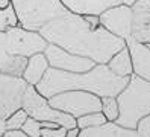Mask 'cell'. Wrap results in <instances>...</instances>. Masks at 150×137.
I'll use <instances>...</instances> for the list:
<instances>
[{"label": "cell", "mask_w": 150, "mask_h": 137, "mask_svg": "<svg viewBox=\"0 0 150 137\" xmlns=\"http://www.w3.org/2000/svg\"><path fill=\"white\" fill-rule=\"evenodd\" d=\"M49 44L79 57L93 60L96 64H106L111 57L126 46V41L114 37L102 26H91L83 15L65 12L40 31Z\"/></svg>", "instance_id": "obj_1"}, {"label": "cell", "mask_w": 150, "mask_h": 137, "mask_svg": "<svg viewBox=\"0 0 150 137\" xmlns=\"http://www.w3.org/2000/svg\"><path fill=\"white\" fill-rule=\"evenodd\" d=\"M127 81L129 78L114 75L106 64H96L91 70L83 73H70L49 67L44 78L35 85V88L47 99L68 90L90 91L103 98L117 96L125 88Z\"/></svg>", "instance_id": "obj_2"}, {"label": "cell", "mask_w": 150, "mask_h": 137, "mask_svg": "<svg viewBox=\"0 0 150 137\" xmlns=\"http://www.w3.org/2000/svg\"><path fill=\"white\" fill-rule=\"evenodd\" d=\"M115 99L118 104V117L115 123L137 130L138 122L150 114V82L132 73L127 84Z\"/></svg>", "instance_id": "obj_3"}, {"label": "cell", "mask_w": 150, "mask_h": 137, "mask_svg": "<svg viewBox=\"0 0 150 137\" xmlns=\"http://www.w3.org/2000/svg\"><path fill=\"white\" fill-rule=\"evenodd\" d=\"M11 3L18 26L32 32H40L46 24L68 12L61 0H11Z\"/></svg>", "instance_id": "obj_4"}, {"label": "cell", "mask_w": 150, "mask_h": 137, "mask_svg": "<svg viewBox=\"0 0 150 137\" xmlns=\"http://www.w3.org/2000/svg\"><path fill=\"white\" fill-rule=\"evenodd\" d=\"M21 108L28 113L29 117H33L38 122H56L58 125L67 128V130L76 126V117L53 108L49 104V99L38 93V90L33 85H28V88H26Z\"/></svg>", "instance_id": "obj_5"}, {"label": "cell", "mask_w": 150, "mask_h": 137, "mask_svg": "<svg viewBox=\"0 0 150 137\" xmlns=\"http://www.w3.org/2000/svg\"><path fill=\"white\" fill-rule=\"evenodd\" d=\"M0 44L9 55L29 58L35 53L44 52L49 43L40 32L26 31L17 26L6 32H0Z\"/></svg>", "instance_id": "obj_6"}, {"label": "cell", "mask_w": 150, "mask_h": 137, "mask_svg": "<svg viewBox=\"0 0 150 137\" xmlns=\"http://www.w3.org/2000/svg\"><path fill=\"white\" fill-rule=\"evenodd\" d=\"M49 104L59 111L71 114L76 119L88 113L100 111L102 108V100L99 96L82 90H68L58 93L49 98Z\"/></svg>", "instance_id": "obj_7"}, {"label": "cell", "mask_w": 150, "mask_h": 137, "mask_svg": "<svg viewBox=\"0 0 150 137\" xmlns=\"http://www.w3.org/2000/svg\"><path fill=\"white\" fill-rule=\"evenodd\" d=\"M26 88L28 82L23 78L0 73V119L9 117L21 108Z\"/></svg>", "instance_id": "obj_8"}, {"label": "cell", "mask_w": 150, "mask_h": 137, "mask_svg": "<svg viewBox=\"0 0 150 137\" xmlns=\"http://www.w3.org/2000/svg\"><path fill=\"white\" fill-rule=\"evenodd\" d=\"M44 55H46L49 66L52 69H58L62 72L83 73V72L91 70L96 66V62L93 60L67 52L65 49H61L59 46H55V44H47Z\"/></svg>", "instance_id": "obj_9"}, {"label": "cell", "mask_w": 150, "mask_h": 137, "mask_svg": "<svg viewBox=\"0 0 150 137\" xmlns=\"http://www.w3.org/2000/svg\"><path fill=\"white\" fill-rule=\"evenodd\" d=\"M100 26L105 27L114 37L126 40L132 37V22H134V12L132 8L126 5H115L108 8L99 15Z\"/></svg>", "instance_id": "obj_10"}, {"label": "cell", "mask_w": 150, "mask_h": 137, "mask_svg": "<svg viewBox=\"0 0 150 137\" xmlns=\"http://www.w3.org/2000/svg\"><path fill=\"white\" fill-rule=\"evenodd\" d=\"M125 41L132 60L134 75L150 82V49L144 43H139L132 37L126 38Z\"/></svg>", "instance_id": "obj_11"}, {"label": "cell", "mask_w": 150, "mask_h": 137, "mask_svg": "<svg viewBox=\"0 0 150 137\" xmlns=\"http://www.w3.org/2000/svg\"><path fill=\"white\" fill-rule=\"evenodd\" d=\"M132 38L139 43H150V0H138L132 6Z\"/></svg>", "instance_id": "obj_12"}, {"label": "cell", "mask_w": 150, "mask_h": 137, "mask_svg": "<svg viewBox=\"0 0 150 137\" xmlns=\"http://www.w3.org/2000/svg\"><path fill=\"white\" fill-rule=\"evenodd\" d=\"M67 11L79 15H100L108 8L120 5V0H61Z\"/></svg>", "instance_id": "obj_13"}, {"label": "cell", "mask_w": 150, "mask_h": 137, "mask_svg": "<svg viewBox=\"0 0 150 137\" xmlns=\"http://www.w3.org/2000/svg\"><path fill=\"white\" fill-rule=\"evenodd\" d=\"M79 137H141V134L138 130H130L115 122H105L100 126L81 130Z\"/></svg>", "instance_id": "obj_14"}, {"label": "cell", "mask_w": 150, "mask_h": 137, "mask_svg": "<svg viewBox=\"0 0 150 137\" xmlns=\"http://www.w3.org/2000/svg\"><path fill=\"white\" fill-rule=\"evenodd\" d=\"M49 61L46 58L44 52L41 53H35L32 57L28 58V62H26V67L23 72V79L28 82V85H37L38 82L44 78L46 72L49 70Z\"/></svg>", "instance_id": "obj_15"}, {"label": "cell", "mask_w": 150, "mask_h": 137, "mask_svg": "<svg viewBox=\"0 0 150 137\" xmlns=\"http://www.w3.org/2000/svg\"><path fill=\"white\" fill-rule=\"evenodd\" d=\"M106 67L117 76L129 78L132 73H134V69H132V60H130V55H129V50H127L126 46L112 55L111 60L106 62Z\"/></svg>", "instance_id": "obj_16"}, {"label": "cell", "mask_w": 150, "mask_h": 137, "mask_svg": "<svg viewBox=\"0 0 150 137\" xmlns=\"http://www.w3.org/2000/svg\"><path fill=\"white\" fill-rule=\"evenodd\" d=\"M106 121V117L103 116L102 111H94V113H88L81 117L76 119V126L81 130H86V128H94V126H100Z\"/></svg>", "instance_id": "obj_17"}, {"label": "cell", "mask_w": 150, "mask_h": 137, "mask_svg": "<svg viewBox=\"0 0 150 137\" xmlns=\"http://www.w3.org/2000/svg\"><path fill=\"white\" fill-rule=\"evenodd\" d=\"M17 26H18V18H17L12 3L8 8L0 9V32H6Z\"/></svg>", "instance_id": "obj_18"}, {"label": "cell", "mask_w": 150, "mask_h": 137, "mask_svg": "<svg viewBox=\"0 0 150 137\" xmlns=\"http://www.w3.org/2000/svg\"><path fill=\"white\" fill-rule=\"evenodd\" d=\"M100 100H102L100 111L106 117V121L115 122L118 117V104H117L115 96H103V98H100Z\"/></svg>", "instance_id": "obj_19"}, {"label": "cell", "mask_w": 150, "mask_h": 137, "mask_svg": "<svg viewBox=\"0 0 150 137\" xmlns=\"http://www.w3.org/2000/svg\"><path fill=\"white\" fill-rule=\"evenodd\" d=\"M28 117H29L28 113H26L23 108H18L9 117L5 119L6 130H21V126L24 125V122H26V119H28Z\"/></svg>", "instance_id": "obj_20"}, {"label": "cell", "mask_w": 150, "mask_h": 137, "mask_svg": "<svg viewBox=\"0 0 150 137\" xmlns=\"http://www.w3.org/2000/svg\"><path fill=\"white\" fill-rule=\"evenodd\" d=\"M21 131L29 137H41V123L35 121L33 117H28L24 125L21 126Z\"/></svg>", "instance_id": "obj_21"}, {"label": "cell", "mask_w": 150, "mask_h": 137, "mask_svg": "<svg viewBox=\"0 0 150 137\" xmlns=\"http://www.w3.org/2000/svg\"><path fill=\"white\" fill-rule=\"evenodd\" d=\"M67 128L58 126V128H41V137H65Z\"/></svg>", "instance_id": "obj_22"}, {"label": "cell", "mask_w": 150, "mask_h": 137, "mask_svg": "<svg viewBox=\"0 0 150 137\" xmlns=\"http://www.w3.org/2000/svg\"><path fill=\"white\" fill-rule=\"evenodd\" d=\"M137 130L141 134V137H150V114L143 117L137 125Z\"/></svg>", "instance_id": "obj_23"}, {"label": "cell", "mask_w": 150, "mask_h": 137, "mask_svg": "<svg viewBox=\"0 0 150 137\" xmlns=\"http://www.w3.org/2000/svg\"><path fill=\"white\" fill-rule=\"evenodd\" d=\"M3 137H29V136H26L21 130H6Z\"/></svg>", "instance_id": "obj_24"}, {"label": "cell", "mask_w": 150, "mask_h": 137, "mask_svg": "<svg viewBox=\"0 0 150 137\" xmlns=\"http://www.w3.org/2000/svg\"><path fill=\"white\" fill-rule=\"evenodd\" d=\"M79 134H81V128L74 126V128H68L65 137H79Z\"/></svg>", "instance_id": "obj_25"}, {"label": "cell", "mask_w": 150, "mask_h": 137, "mask_svg": "<svg viewBox=\"0 0 150 137\" xmlns=\"http://www.w3.org/2000/svg\"><path fill=\"white\" fill-rule=\"evenodd\" d=\"M6 133V125H5V119H0V137H3Z\"/></svg>", "instance_id": "obj_26"}, {"label": "cell", "mask_w": 150, "mask_h": 137, "mask_svg": "<svg viewBox=\"0 0 150 137\" xmlns=\"http://www.w3.org/2000/svg\"><path fill=\"white\" fill-rule=\"evenodd\" d=\"M120 2H121V5H126V6H134L137 2H138V0H120Z\"/></svg>", "instance_id": "obj_27"}, {"label": "cell", "mask_w": 150, "mask_h": 137, "mask_svg": "<svg viewBox=\"0 0 150 137\" xmlns=\"http://www.w3.org/2000/svg\"><path fill=\"white\" fill-rule=\"evenodd\" d=\"M9 5H11V0H0V9L8 8Z\"/></svg>", "instance_id": "obj_28"}, {"label": "cell", "mask_w": 150, "mask_h": 137, "mask_svg": "<svg viewBox=\"0 0 150 137\" xmlns=\"http://www.w3.org/2000/svg\"><path fill=\"white\" fill-rule=\"evenodd\" d=\"M144 44H146V46H147V47L150 49V43H144Z\"/></svg>", "instance_id": "obj_29"}]
</instances>
